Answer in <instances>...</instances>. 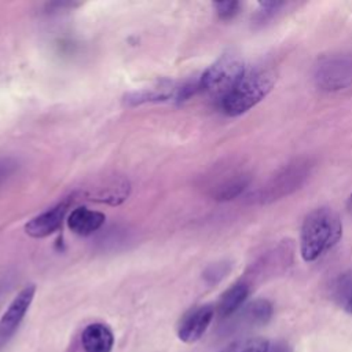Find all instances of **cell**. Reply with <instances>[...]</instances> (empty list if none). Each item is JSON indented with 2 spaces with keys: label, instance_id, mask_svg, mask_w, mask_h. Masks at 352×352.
Instances as JSON below:
<instances>
[{
  "label": "cell",
  "instance_id": "cell-1",
  "mask_svg": "<svg viewBox=\"0 0 352 352\" xmlns=\"http://www.w3.org/2000/svg\"><path fill=\"white\" fill-rule=\"evenodd\" d=\"M342 236V221L338 213L327 206L311 210L301 226L300 253L311 263L331 250Z\"/></svg>",
  "mask_w": 352,
  "mask_h": 352
},
{
  "label": "cell",
  "instance_id": "cell-2",
  "mask_svg": "<svg viewBox=\"0 0 352 352\" xmlns=\"http://www.w3.org/2000/svg\"><path fill=\"white\" fill-rule=\"evenodd\" d=\"M275 84V73L270 67L246 69L238 84L219 102L223 113L235 117L261 102Z\"/></svg>",
  "mask_w": 352,
  "mask_h": 352
},
{
  "label": "cell",
  "instance_id": "cell-3",
  "mask_svg": "<svg viewBox=\"0 0 352 352\" xmlns=\"http://www.w3.org/2000/svg\"><path fill=\"white\" fill-rule=\"evenodd\" d=\"M314 164L309 158L300 157L278 169L264 184L248 198L254 204H271L297 191L309 177Z\"/></svg>",
  "mask_w": 352,
  "mask_h": 352
},
{
  "label": "cell",
  "instance_id": "cell-4",
  "mask_svg": "<svg viewBox=\"0 0 352 352\" xmlns=\"http://www.w3.org/2000/svg\"><path fill=\"white\" fill-rule=\"evenodd\" d=\"M245 72V63L238 55L224 54L202 73L199 88L220 102L238 84Z\"/></svg>",
  "mask_w": 352,
  "mask_h": 352
},
{
  "label": "cell",
  "instance_id": "cell-5",
  "mask_svg": "<svg viewBox=\"0 0 352 352\" xmlns=\"http://www.w3.org/2000/svg\"><path fill=\"white\" fill-rule=\"evenodd\" d=\"M316 87L326 92L345 89L352 85V54L322 56L314 67Z\"/></svg>",
  "mask_w": 352,
  "mask_h": 352
},
{
  "label": "cell",
  "instance_id": "cell-6",
  "mask_svg": "<svg viewBox=\"0 0 352 352\" xmlns=\"http://www.w3.org/2000/svg\"><path fill=\"white\" fill-rule=\"evenodd\" d=\"M36 293V287L29 285L23 287L10 302L7 309L0 318V352L7 346V344L12 340L16 330L19 329L25 315L29 311V307L33 301Z\"/></svg>",
  "mask_w": 352,
  "mask_h": 352
},
{
  "label": "cell",
  "instance_id": "cell-7",
  "mask_svg": "<svg viewBox=\"0 0 352 352\" xmlns=\"http://www.w3.org/2000/svg\"><path fill=\"white\" fill-rule=\"evenodd\" d=\"M214 316V308L212 305H201L187 312L177 329V337L186 342L192 344L198 341L208 330Z\"/></svg>",
  "mask_w": 352,
  "mask_h": 352
},
{
  "label": "cell",
  "instance_id": "cell-8",
  "mask_svg": "<svg viewBox=\"0 0 352 352\" xmlns=\"http://www.w3.org/2000/svg\"><path fill=\"white\" fill-rule=\"evenodd\" d=\"M250 180V173L243 169H227L212 186V197L216 201H231L246 190Z\"/></svg>",
  "mask_w": 352,
  "mask_h": 352
},
{
  "label": "cell",
  "instance_id": "cell-9",
  "mask_svg": "<svg viewBox=\"0 0 352 352\" xmlns=\"http://www.w3.org/2000/svg\"><path fill=\"white\" fill-rule=\"evenodd\" d=\"M69 205L70 199H66L29 220L25 226L26 234L33 238H44L55 232L60 227Z\"/></svg>",
  "mask_w": 352,
  "mask_h": 352
},
{
  "label": "cell",
  "instance_id": "cell-10",
  "mask_svg": "<svg viewBox=\"0 0 352 352\" xmlns=\"http://www.w3.org/2000/svg\"><path fill=\"white\" fill-rule=\"evenodd\" d=\"M129 188L131 187L128 180L122 177H114V179H107L104 182H100L94 187H89L85 195L88 197V199H92V201L117 205L126 199L129 194Z\"/></svg>",
  "mask_w": 352,
  "mask_h": 352
},
{
  "label": "cell",
  "instance_id": "cell-11",
  "mask_svg": "<svg viewBox=\"0 0 352 352\" xmlns=\"http://www.w3.org/2000/svg\"><path fill=\"white\" fill-rule=\"evenodd\" d=\"M114 336L103 323H91L81 333V345L85 352H111Z\"/></svg>",
  "mask_w": 352,
  "mask_h": 352
},
{
  "label": "cell",
  "instance_id": "cell-12",
  "mask_svg": "<svg viewBox=\"0 0 352 352\" xmlns=\"http://www.w3.org/2000/svg\"><path fill=\"white\" fill-rule=\"evenodd\" d=\"M104 214L88 208H77L67 217L69 228L77 235H91L104 223Z\"/></svg>",
  "mask_w": 352,
  "mask_h": 352
},
{
  "label": "cell",
  "instance_id": "cell-13",
  "mask_svg": "<svg viewBox=\"0 0 352 352\" xmlns=\"http://www.w3.org/2000/svg\"><path fill=\"white\" fill-rule=\"evenodd\" d=\"M250 293V285L245 280H239L228 287L220 297L217 304V312L221 318L231 316L235 314L242 304L246 301Z\"/></svg>",
  "mask_w": 352,
  "mask_h": 352
},
{
  "label": "cell",
  "instance_id": "cell-14",
  "mask_svg": "<svg viewBox=\"0 0 352 352\" xmlns=\"http://www.w3.org/2000/svg\"><path fill=\"white\" fill-rule=\"evenodd\" d=\"M272 304L268 300L258 298L249 302L242 312L243 320L250 326H263L272 318Z\"/></svg>",
  "mask_w": 352,
  "mask_h": 352
},
{
  "label": "cell",
  "instance_id": "cell-15",
  "mask_svg": "<svg viewBox=\"0 0 352 352\" xmlns=\"http://www.w3.org/2000/svg\"><path fill=\"white\" fill-rule=\"evenodd\" d=\"M270 341L263 337H246L227 345L220 352H268Z\"/></svg>",
  "mask_w": 352,
  "mask_h": 352
},
{
  "label": "cell",
  "instance_id": "cell-16",
  "mask_svg": "<svg viewBox=\"0 0 352 352\" xmlns=\"http://www.w3.org/2000/svg\"><path fill=\"white\" fill-rule=\"evenodd\" d=\"M285 6L283 1H260L258 3V12H257V19L258 22H264L270 18H272L276 11H279Z\"/></svg>",
  "mask_w": 352,
  "mask_h": 352
},
{
  "label": "cell",
  "instance_id": "cell-17",
  "mask_svg": "<svg viewBox=\"0 0 352 352\" xmlns=\"http://www.w3.org/2000/svg\"><path fill=\"white\" fill-rule=\"evenodd\" d=\"M239 6L241 4L238 1H234V0L214 3L216 12H217V15L221 19H231V18H234L238 14V11H239Z\"/></svg>",
  "mask_w": 352,
  "mask_h": 352
},
{
  "label": "cell",
  "instance_id": "cell-18",
  "mask_svg": "<svg viewBox=\"0 0 352 352\" xmlns=\"http://www.w3.org/2000/svg\"><path fill=\"white\" fill-rule=\"evenodd\" d=\"M228 270H230V264H227V263L214 264L210 268H208V271L205 274V278L209 282H217V280H220L228 272Z\"/></svg>",
  "mask_w": 352,
  "mask_h": 352
},
{
  "label": "cell",
  "instance_id": "cell-19",
  "mask_svg": "<svg viewBox=\"0 0 352 352\" xmlns=\"http://www.w3.org/2000/svg\"><path fill=\"white\" fill-rule=\"evenodd\" d=\"M18 168L16 161L11 158H0V184H3Z\"/></svg>",
  "mask_w": 352,
  "mask_h": 352
},
{
  "label": "cell",
  "instance_id": "cell-20",
  "mask_svg": "<svg viewBox=\"0 0 352 352\" xmlns=\"http://www.w3.org/2000/svg\"><path fill=\"white\" fill-rule=\"evenodd\" d=\"M268 352H292V349H290V346H289L286 342H283V341H276V342H274L272 345L270 344Z\"/></svg>",
  "mask_w": 352,
  "mask_h": 352
},
{
  "label": "cell",
  "instance_id": "cell-21",
  "mask_svg": "<svg viewBox=\"0 0 352 352\" xmlns=\"http://www.w3.org/2000/svg\"><path fill=\"white\" fill-rule=\"evenodd\" d=\"M345 311L349 312V314H352V293L349 294V297H348L346 301H345Z\"/></svg>",
  "mask_w": 352,
  "mask_h": 352
},
{
  "label": "cell",
  "instance_id": "cell-22",
  "mask_svg": "<svg viewBox=\"0 0 352 352\" xmlns=\"http://www.w3.org/2000/svg\"><path fill=\"white\" fill-rule=\"evenodd\" d=\"M346 208H348L349 213H352V192H351V195H349V198L346 201Z\"/></svg>",
  "mask_w": 352,
  "mask_h": 352
}]
</instances>
